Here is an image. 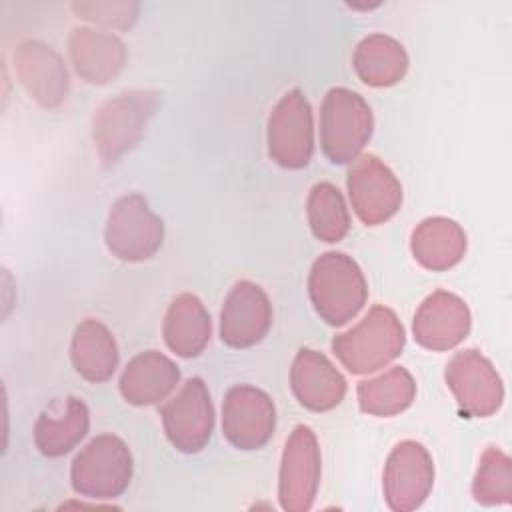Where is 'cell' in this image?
I'll return each mask as SVG.
<instances>
[{"label":"cell","instance_id":"cell-1","mask_svg":"<svg viewBox=\"0 0 512 512\" xmlns=\"http://www.w3.org/2000/svg\"><path fill=\"white\" fill-rule=\"evenodd\" d=\"M160 106L154 90H130L106 100L92 118V140L104 166L116 164L142 140Z\"/></svg>","mask_w":512,"mask_h":512},{"label":"cell","instance_id":"cell-2","mask_svg":"<svg viewBox=\"0 0 512 512\" xmlns=\"http://www.w3.org/2000/svg\"><path fill=\"white\" fill-rule=\"evenodd\" d=\"M308 294L316 314L330 326L358 316L368 298L360 266L344 252H324L310 268Z\"/></svg>","mask_w":512,"mask_h":512},{"label":"cell","instance_id":"cell-3","mask_svg":"<svg viewBox=\"0 0 512 512\" xmlns=\"http://www.w3.org/2000/svg\"><path fill=\"white\" fill-rule=\"evenodd\" d=\"M404 340V328L394 310L376 304L354 328L334 336L332 352L352 374H368L398 358Z\"/></svg>","mask_w":512,"mask_h":512},{"label":"cell","instance_id":"cell-4","mask_svg":"<svg viewBox=\"0 0 512 512\" xmlns=\"http://www.w3.org/2000/svg\"><path fill=\"white\" fill-rule=\"evenodd\" d=\"M372 128V110L358 92L342 86L326 92L320 108V148L332 164L356 160Z\"/></svg>","mask_w":512,"mask_h":512},{"label":"cell","instance_id":"cell-5","mask_svg":"<svg viewBox=\"0 0 512 512\" xmlns=\"http://www.w3.org/2000/svg\"><path fill=\"white\" fill-rule=\"evenodd\" d=\"M132 468L126 442L114 434H100L72 460V488L76 494L94 500L118 498L130 484Z\"/></svg>","mask_w":512,"mask_h":512},{"label":"cell","instance_id":"cell-6","mask_svg":"<svg viewBox=\"0 0 512 512\" xmlns=\"http://www.w3.org/2000/svg\"><path fill=\"white\" fill-rule=\"evenodd\" d=\"M104 242L118 260L144 262L160 250L164 222L142 194L132 192L112 204L106 218Z\"/></svg>","mask_w":512,"mask_h":512},{"label":"cell","instance_id":"cell-7","mask_svg":"<svg viewBox=\"0 0 512 512\" xmlns=\"http://www.w3.org/2000/svg\"><path fill=\"white\" fill-rule=\"evenodd\" d=\"M268 154L278 166L288 170L306 168L312 160V108L298 88L286 92L268 118Z\"/></svg>","mask_w":512,"mask_h":512},{"label":"cell","instance_id":"cell-8","mask_svg":"<svg viewBox=\"0 0 512 512\" xmlns=\"http://www.w3.org/2000/svg\"><path fill=\"white\" fill-rule=\"evenodd\" d=\"M322 458L316 434L312 428L300 424L292 430L284 444L278 498L288 512H306L312 508L320 484Z\"/></svg>","mask_w":512,"mask_h":512},{"label":"cell","instance_id":"cell-9","mask_svg":"<svg viewBox=\"0 0 512 512\" xmlns=\"http://www.w3.org/2000/svg\"><path fill=\"white\" fill-rule=\"evenodd\" d=\"M460 410L474 418L492 416L504 400L502 380L492 362L478 350L456 352L444 372Z\"/></svg>","mask_w":512,"mask_h":512},{"label":"cell","instance_id":"cell-10","mask_svg":"<svg viewBox=\"0 0 512 512\" xmlns=\"http://www.w3.org/2000/svg\"><path fill=\"white\" fill-rule=\"evenodd\" d=\"M168 442L184 452H200L212 438L214 406L202 378H190L180 392L160 408Z\"/></svg>","mask_w":512,"mask_h":512},{"label":"cell","instance_id":"cell-11","mask_svg":"<svg viewBox=\"0 0 512 512\" xmlns=\"http://www.w3.org/2000/svg\"><path fill=\"white\" fill-rule=\"evenodd\" d=\"M276 428L272 398L250 384L232 386L222 402V434L238 450H260Z\"/></svg>","mask_w":512,"mask_h":512},{"label":"cell","instance_id":"cell-12","mask_svg":"<svg viewBox=\"0 0 512 512\" xmlns=\"http://www.w3.org/2000/svg\"><path fill=\"white\" fill-rule=\"evenodd\" d=\"M346 186L350 204L366 226H378L400 210L402 186L396 174L374 154L354 160Z\"/></svg>","mask_w":512,"mask_h":512},{"label":"cell","instance_id":"cell-13","mask_svg":"<svg viewBox=\"0 0 512 512\" xmlns=\"http://www.w3.org/2000/svg\"><path fill=\"white\" fill-rule=\"evenodd\" d=\"M434 486V462L428 450L414 440H404L388 454L382 488L394 512H408L424 504Z\"/></svg>","mask_w":512,"mask_h":512},{"label":"cell","instance_id":"cell-14","mask_svg":"<svg viewBox=\"0 0 512 512\" xmlns=\"http://www.w3.org/2000/svg\"><path fill=\"white\" fill-rule=\"evenodd\" d=\"M272 326V304L266 292L248 280L234 284L220 310V338L230 348L258 344Z\"/></svg>","mask_w":512,"mask_h":512},{"label":"cell","instance_id":"cell-15","mask_svg":"<svg viewBox=\"0 0 512 512\" xmlns=\"http://www.w3.org/2000/svg\"><path fill=\"white\" fill-rule=\"evenodd\" d=\"M470 310L466 302L446 290H436L418 306L412 322L414 340L434 352L458 346L470 332Z\"/></svg>","mask_w":512,"mask_h":512},{"label":"cell","instance_id":"cell-16","mask_svg":"<svg viewBox=\"0 0 512 512\" xmlns=\"http://www.w3.org/2000/svg\"><path fill=\"white\" fill-rule=\"evenodd\" d=\"M14 70L24 90L44 108H58L70 88L60 54L40 40H26L14 52Z\"/></svg>","mask_w":512,"mask_h":512},{"label":"cell","instance_id":"cell-17","mask_svg":"<svg viewBox=\"0 0 512 512\" xmlns=\"http://www.w3.org/2000/svg\"><path fill=\"white\" fill-rule=\"evenodd\" d=\"M290 386L300 406L312 412H328L346 396V380L338 368L318 350L300 348L290 370Z\"/></svg>","mask_w":512,"mask_h":512},{"label":"cell","instance_id":"cell-18","mask_svg":"<svg viewBox=\"0 0 512 512\" xmlns=\"http://www.w3.org/2000/svg\"><path fill=\"white\" fill-rule=\"evenodd\" d=\"M68 52L78 76L90 84H108L126 62L122 40L92 28H74L68 38Z\"/></svg>","mask_w":512,"mask_h":512},{"label":"cell","instance_id":"cell-19","mask_svg":"<svg viewBox=\"0 0 512 512\" xmlns=\"http://www.w3.org/2000/svg\"><path fill=\"white\" fill-rule=\"evenodd\" d=\"M88 428V406L76 396H66L52 402L38 416L34 424V442L44 456L58 458L68 454L88 434Z\"/></svg>","mask_w":512,"mask_h":512},{"label":"cell","instance_id":"cell-20","mask_svg":"<svg viewBox=\"0 0 512 512\" xmlns=\"http://www.w3.org/2000/svg\"><path fill=\"white\" fill-rule=\"evenodd\" d=\"M178 366L158 350L136 354L120 376V394L128 404L150 406L164 400L178 384Z\"/></svg>","mask_w":512,"mask_h":512},{"label":"cell","instance_id":"cell-21","mask_svg":"<svg viewBox=\"0 0 512 512\" xmlns=\"http://www.w3.org/2000/svg\"><path fill=\"white\" fill-rule=\"evenodd\" d=\"M414 260L432 272L454 268L466 254V232L462 226L444 216L422 220L410 238Z\"/></svg>","mask_w":512,"mask_h":512},{"label":"cell","instance_id":"cell-22","mask_svg":"<svg viewBox=\"0 0 512 512\" xmlns=\"http://www.w3.org/2000/svg\"><path fill=\"white\" fill-rule=\"evenodd\" d=\"M210 330V314L198 296L182 292L172 300L164 316L162 336L174 354L182 358L202 354L210 342Z\"/></svg>","mask_w":512,"mask_h":512},{"label":"cell","instance_id":"cell-23","mask_svg":"<svg viewBox=\"0 0 512 512\" xmlns=\"http://www.w3.org/2000/svg\"><path fill=\"white\" fill-rule=\"evenodd\" d=\"M70 358L74 370L90 382H106L118 366V346L112 332L94 318L82 320L72 336Z\"/></svg>","mask_w":512,"mask_h":512},{"label":"cell","instance_id":"cell-24","mask_svg":"<svg viewBox=\"0 0 512 512\" xmlns=\"http://www.w3.org/2000/svg\"><path fill=\"white\" fill-rule=\"evenodd\" d=\"M352 66L364 84L386 88L404 78L408 70V54L392 36L370 34L358 42Z\"/></svg>","mask_w":512,"mask_h":512},{"label":"cell","instance_id":"cell-25","mask_svg":"<svg viewBox=\"0 0 512 512\" xmlns=\"http://www.w3.org/2000/svg\"><path fill=\"white\" fill-rule=\"evenodd\" d=\"M356 396L362 412L388 418L404 412L414 402L416 382L406 368L394 366L376 378L360 382Z\"/></svg>","mask_w":512,"mask_h":512},{"label":"cell","instance_id":"cell-26","mask_svg":"<svg viewBox=\"0 0 512 512\" xmlns=\"http://www.w3.org/2000/svg\"><path fill=\"white\" fill-rule=\"evenodd\" d=\"M312 234L322 242H340L350 230V214L342 192L330 182L312 186L306 202Z\"/></svg>","mask_w":512,"mask_h":512},{"label":"cell","instance_id":"cell-27","mask_svg":"<svg viewBox=\"0 0 512 512\" xmlns=\"http://www.w3.org/2000/svg\"><path fill=\"white\" fill-rule=\"evenodd\" d=\"M472 496L484 506L512 502V460L496 446H488L480 458Z\"/></svg>","mask_w":512,"mask_h":512},{"label":"cell","instance_id":"cell-28","mask_svg":"<svg viewBox=\"0 0 512 512\" xmlns=\"http://www.w3.org/2000/svg\"><path fill=\"white\" fill-rule=\"evenodd\" d=\"M72 10L78 14V18L90 20L94 24L126 30L136 22L140 4L138 2H112V0H108V2H74Z\"/></svg>","mask_w":512,"mask_h":512}]
</instances>
